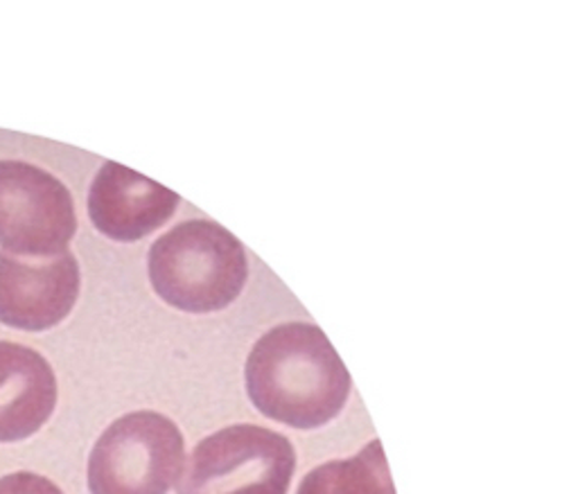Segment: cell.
Returning <instances> with one entry per match:
<instances>
[{
	"mask_svg": "<svg viewBox=\"0 0 562 494\" xmlns=\"http://www.w3.org/2000/svg\"><path fill=\"white\" fill-rule=\"evenodd\" d=\"M247 391L267 418L294 429L330 423L350 393V375L316 325H278L247 359Z\"/></svg>",
	"mask_w": 562,
	"mask_h": 494,
	"instance_id": "1",
	"label": "cell"
},
{
	"mask_svg": "<svg viewBox=\"0 0 562 494\" xmlns=\"http://www.w3.org/2000/svg\"><path fill=\"white\" fill-rule=\"evenodd\" d=\"M249 276L245 246L209 220L179 224L149 249V280L168 305L209 314L228 307Z\"/></svg>",
	"mask_w": 562,
	"mask_h": 494,
	"instance_id": "2",
	"label": "cell"
},
{
	"mask_svg": "<svg viewBox=\"0 0 562 494\" xmlns=\"http://www.w3.org/2000/svg\"><path fill=\"white\" fill-rule=\"evenodd\" d=\"M296 470L292 442L258 425H233L190 454L177 494H288Z\"/></svg>",
	"mask_w": 562,
	"mask_h": 494,
	"instance_id": "3",
	"label": "cell"
},
{
	"mask_svg": "<svg viewBox=\"0 0 562 494\" xmlns=\"http://www.w3.org/2000/svg\"><path fill=\"white\" fill-rule=\"evenodd\" d=\"M186 442L179 427L156 414L115 420L95 442L89 457L91 494H168L181 479Z\"/></svg>",
	"mask_w": 562,
	"mask_h": 494,
	"instance_id": "4",
	"label": "cell"
},
{
	"mask_svg": "<svg viewBox=\"0 0 562 494\" xmlns=\"http://www.w3.org/2000/svg\"><path fill=\"white\" fill-rule=\"evenodd\" d=\"M77 231L68 188L30 162L0 160V246L21 258H57Z\"/></svg>",
	"mask_w": 562,
	"mask_h": 494,
	"instance_id": "5",
	"label": "cell"
},
{
	"mask_svg": "<svg viewBox=\"0 0 562 494\" xmlns=\"http://www.w3.org/2000/svg\"><path fill=\"white\" fill-rule=\"evenodd\" d=\"M79 296V267L66 251L32 262L0 251V323L44 333L61 323Z\"/></svg>",
	"mask_w": 562,
	"mask_h": 494,
	"instance_id": "6",
	"label": "cell"
},
{
	"mask_svg": "<svg viewBox=\"0 0 562 494\" xmlns=\"http://www.w3.org/2000/svg\"><path fill=\"white\" fill-rule=\"evenodd\" d=\"M177 205V192L117 162L102 165L89 192L93 226L115 242L143 239L164 226Z\"/></svg>",
	"mask_w": 562,
	"mask_h": 494,
	"instance_id": "7",
	"label": "cell"
},
{
	"mask_svg": "<svg viewBox=\"0 0 562 494\" xmlns=\"http://www.w3.org/2000/svg\"><path fill=\"white\" fill-rule=\"evenodd\" d=\"M55 406L50 363L32 348L0 341V442L30 438L50 420Z\"/></svg>",
	"mask_w": 562,
	"mask_h": 494,
	"instance_id": "8",
	"label": "cell"
},
{
	"mask_svg": "<svg viewBox=\"0 0 562 494\" xmlns=\"http://www.w3.org/2000/svg\"><path fill=\"white\" fill-rule=\"evenodd\" d=\"M296 494H393L382 445L373 440L357 457L312 470Z\"/></svg>",
	"mask_w": 562,
	"mask_h": 494,
	"instance_id": "9",
	"label": "cell"
},
{
	"mask_svg": "<svg viewBox=\"0 0 562 494\" xmlns=\"http://www.w3.org/2000/svg\"><path fill=\"white\" fill-rule=\"evenodd\" d=\"M0 494H64L50 479L32 472H16L0 479Z\"/></svg>",
	"mask_w": 562,
	"mask_h": 494,
	"instance_id": "10",
	"label": "cell"
}]
</instances>
